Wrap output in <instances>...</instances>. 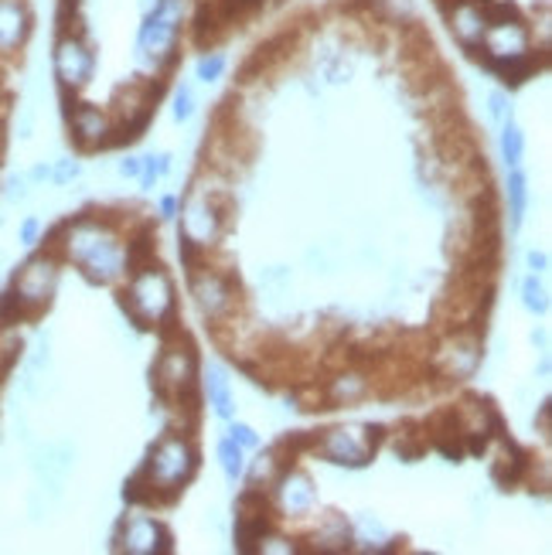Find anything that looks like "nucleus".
I'll list each match as a JSON object with an SVG mask.
<instances>
[{"instance_id":"obj_20","label":"nucleus","mask_w":552,"mask_h":555,"mask_svg":"<svg viewBox=\"0 0 552 555\" xmlns=\"http://www.w3.org/2000/svg\"><path fill=\"white\" fill-rule=\"evenodd\" d=\"M351 528H348V521L342 518V515H331L318 532H314V548L318 552H345V548H351Z\"/></svg>"},{"instance_id":"obj_30","label":"nucleus","mask_w":552,"mask_h":555,"mask_svg":"<svg viewBox=\"0 0 552 555\" xmlns=\"http://www.w3.org/2000/svg\"><path fill=\"white\" fill-rule=\"evenodd\" d=\"M175 119L178 124H188L191 116H195V92H191V86H178L175 89V106H171Z\"/></svg>"},{"instance_id":"obj_25","label":"nucleus","mask_w":552,"mask_h":555,"mask_svg":"<svg viewBox=\"0 0 552 555\" xmlns=\"http://www.w3.org/2000/svg\"><path fill=\"white\" fill-rule=\"evenodd\" d=\"M226 68H229V59L222 52H215V48H205V52L198 55L195 62V79L198 82H219L226 76Z\"/></svg>"},{"instance_id":"obj_29","label":"nucleus","mask_w":552,"mask_h":555,"mask_svg":"<svg viewBox=\"0 0 552 555\" xmlns=\"http://www.w3.org/2000/svg\"><path fill=\"white\" fill-rule=\"evenodd\" d=\"M167 167H171V157L167 154H151V157H143L140 160V181H143V188H151L161 175H167Z\"/></svg>"},{"instance_id":"obj_32","label":"nucleus","mask_w":552,"mask_h":555,"mask_svg":"<svg viewBox=\"0 0 552 555\" xmlns=\"http://www.w3.org/2000/svg\"><path fill=\"white\" fill-rule=\"evenodd\" d=\"M79 178V160H55L52 167V184H68V181H76Z\"/></svg>"},{"instance_id":"obj_36","label":"nucleus","mask_w":552,"mask_h":555,"mask_svg":"<svg viewBox=\"0 0 552 555\" xmlns=\"http://www.w3.org/2000/svg\"><path fill=\"white\" fill-rule=\"evenodd\" d=\"M529 267H532V273H545L549 256L545 253H529Z\"/></svg>"},{"instance_id":"obj_38","label":"nucleus","mask_w":552,"mask_h":555,"mask_svg":"<svg viewBox=\"0 0 552 555\" xmlns=\"http://www.w3.org/2000/svg\"><path fill=\"white\" fill-rule=\"evenodd\" d=\"M539 429L549 433V402H542V409H539Z\"/></svg>"},{"instance_id":"obj_6","label":"nucleus","mask_w":552,"mask_h":555,"mask_svg":"<svg viewBox=\"0 0 552 555\" xmlns=\"http://www.w3.org/2000/svg\"><path fill=\"white\" fill-rule=\"evenodd\" d=\"M52 72H55V82H59L62 95H79L92 82L95 48L82 28H68L65 24L59 31L55 48H52Z\"/></svg>"},{"instance_id":"obj_27","label":"nucleus","mask_w":552,"mask_h":555,"mask_svg":"<svg viewBox=\"0 0 552 555\" xmlns=\"http://www.w3.org/2000/svg\"><path fill=\"white\" fill-rule=\"evenodd\" d=\"M219 461H222V470H226V477H243V470H246V461H243V447H239L232 437H226L222 443H219Z\"/></svg>"},{"instance_id":"obj_22","label":"nucleus","mask_w":552,"mask_h":555,"mask_svg":"<svg viewBox=\"0 0 552 555\" xmlns=\"http://www.w3.org/2000/svg\"><path fill=\"white\" fill-rule=\"evenodd\" d=\"M324 392H328V405L331 402H355L369 392V382L362 375H338Z\"/></svg>"},{"instance_id":"obj_13","label":"nucleus","mask_w":552,"mask_h":555,"mask_svg":"<svg viewBox=\"0 0 552 555\" xmlns=\"http://www.w3.org/2000/svg\"><path fill=\"white\" fill-rule=\"evenodd\" d=\"M447 14V24L458 44L464 52H474L482 48L485 31H488V14H485V0H450V4L440 8Z\"/></svg>"},{"instance_id":"obj_10","label":"nucleus","mask_w":552,"mask_h":555,"mask_svg":"<svg viewBox=\"0 0 552 555\" xmlns=\"http://www.w3.org/2000/svg\"><path fill=\"white\" fill-rule=\"evenodd\" d=\"M229 219V202L226 198H191L181 215V238L195 243L198 249H208L219 243V235Z\"/></svg>"},{"instance_id":"obj_19","label":"nucleus","mask_w":552,"mask_h":555,"mask_svg":"<svg viewBox=\"0 0 552 555\" xmlns=\"http://www.w3.org/2000/svg\"><path fill=\"white\" fill-rule=\"evenodd\" d=\"M205 392H208V405L215 409V416L229 420L232 416V389H229V378L219 365H208L205 372Z\"/></svg>"},{"instance_id":"obj_28","label":"nucleus","mask_w":552,"mask_h":555,"mask_svg":"<svg viewBox=\"0 0 552 555\" xmlns=\"http://www.w3.org/2000/svg\"><path fill=\"white\" fill-rule=\"evenodd\" d=\"M522 304L529 307L532 313H545V310H549L545 286L536 280V273H532V276H525V283H522Z\"/></svg>"},{"instance_id":"obj_3","label":"nucleus","mask_w":552,"mask_h":555,"mask_svg":"<svg viewBox=\"0 0 552 555\" xmlns=\"http://www.w3.org/2000/svg\"><path fill=\"white\" fill-rule=\"evenodd\" d=\"M195 470H198V450L191 447V440L181 437V433H167V437L157 440L147 464L137 474L143 477V485H147V501H171L178 498V491L188 485Z\"/></svg>"},{"instance_id":"obj_23","label":"nucleus","mask_w":552,"mask_h":555,"mask_svg":"<svg viewBox=\"0 0 552 555\" xmlns=\"http://www.w3.org/2000/svg\"><path fill=\"white\" fill-rule=\"evenodd\" d=\"M525 208H529V181H525L522 171H512V178H509V219H512V232L522 225Z\"/></svg>"},{"instance_id":"obj_4","label":"nucleus","mask_w":552,"mask_h":555,"mask_svg":"<svg viewBox=\"0 0 552 555\" xmlns=\"http://www.w3.org/2000/svg\"><path fill=\"white\" fill-rule=\"evenodd\" d=\"M119 307L130 313V321L137 327H175L178 318V300H175V286L157 262L147 270H140L130 276V286L119 294Z\"/></svg>"},{"instance_id":"obj_16","label":"nucleus","mask_w":552,"mask_h":555,"mask_svg":"<svg viewBox=\"0 0 552 555\" xmlns=\"http://www.w3.org/2000/svg\"><path fill=\"white\" fill-rule=\"evenodd\" d=\"M477 361H482V341H477L474 334H453L447 348L437 351L434 365L447 375V378H464L477 369Z\"/></svg>"},{"instance_id":"obj_17","label":"nucleus","mask_w":552,"mask_h":555,"mask_svg":"<svg viewBox=\"0 0 552 555\" xmlns=\"http://www.w3.org/2000/svg\"><path fill=\"white\" fill-rule=\"evenodd\" d=\"M525 474H529V453L518 450L512 440H505V443H501L498 461L491 464V477H495L505 491H512Z\"/></svg>"},{"instance_id":"obj_34","label":"nucleus","mask_w":552,"mask_h":555,"mask_svg":"<svg viewBox=\"0 0 552 555\" xmlns=\"http://www.w3.org/2000/svg\"><path fill=\"white\" fill-rule=\"evenodd\" d=\"M4 195H8V202H24V198H28V178H24V175L8 178Z\"/></svg>"},{"instance_id":"obj_7","label":"nucleus","mask_w":552,"mask_h":555,"mask_svg":"<svg viewBox=\"0 0 552 555\" xmlns=\"http://www.w3.org/2000/svg\"><path fill=\"white\" fill-rule=\"evenodd\" d=\"M386 429L382 426H338V429H328L321 440H314V453H321L328 464H342V467H365Z\"/></svg>"},{"instance_id":"obj_21","label":"nucleus","mask_w":552,"mask_h":555,"mask_svg":"<svg viewBox=\"0 0 552 555\" xmlns=\"http://www.w3.org/2000/svg\"><path fill=\"white\" fill-rule=\"evenodd\" d=\"M154 249H157V235L147 229V232H140L133 243H127V273H140V270H147L154 267Z\"/></svg>"},{"instance_id":"obj_8","label":"nucleus","mask_w":552,"mask_h":555,"mask_svg":"<svg viewBox=\"0 0 552 555\" xmlns=\"http://www.w3.org/2000/svg\"><path fill=\"white\" fill-rule=\"evenodd\" d=\"M55 286H59V259L52 253H41L14 273L11 294L17 297V304L24 307L28 318H38V313L52 304Z\"/></svg>"},{"instance_id":"obj_12","label":"nucleus","mask_w":552,"mask_h":555,"mask_svg":"<svg viewBox=\"0 0 552 555\" xmlns=\"http://www.w3.org/2000/svg\"><path fill=\"white\" fill-rule=\"evenodd\" d=\"M113 548L130 552V555H164V552H171V532H167L161 521L137 515L130 521H119Z\"/></svg>"},{"instance_id":"obj_15","label":"nucleus","mask_w":552,"mask_h":555,"mask_svg":"<svg viewBox=\"0 0 552 555\" xmlns=\"http://www.w3.org/2000/svg\"><path fill=\"white\" fill-rule=\"evenodd\" d=\"M273 491H277V504L283 508V515H307L314 508V480L304 470H294V467L280 470L273 480Z\"/></svg>"},{"instance_id":"obj_1","label":"nucleus","mask_w":552,"mask_h":555,"mask_svg":"<svg viewBox=\"0 0 552 555\" xmlns=\"http://www.w3.org/2000/svg\"><path fill=\"white\" fill-rule=\"evenodd\" d=\"M184 35V0H143V17L137 28L133 55L151 76H164L178 62V44Z\"/></svg>"},{"instance_id":"obj_33","label":"nucleus","mask_w":552,"mask_h":555,"mask_svg":"<svg viewBox=\"0 0 552 555\" xmlns=\"http://www.w3.org/2000/svg\"><path fill=\"white\" fill-rule=\"evenodd\" d=\"M229 437L243 447V450H249V447H256L259 443V437H256V429L253 426H246V423H232V429H229Z\"/></svg>"},{"instance_id":"obj_39","label":"nucleus","mask_w":552,"mask_h":555,"mask_svg":"<svg viewBox=\"0 0 552 555\" xmlns=\"http://www.w3.org/2000/svg\"><path fill=\"white\" fill-rule=\"evenodd\" d=\"M161 211H164V215H175V211H178V202H175V198H164V202H161Z\"/></svg>"},{"instance_id":"obj_18","label":"nucleus","mask_w":552,"mask_h":555,"mask_svg":"<svg viewBox=\"0 0 552 555\" xmlns=\"http://www.w3.org/2000/svg\"><path fill=\"white\" fill-rule=\"evenodd\" d=\"M68 467H72V450L68 447H44V450H38L35 470L41 477V488L59 491V485L65 480Z\"/></svg>"},{"instance_id":"obj_26","label":"nucleus","mask_w":552,"mask_h":555,"mask_svg":"<svg viewBox=\"0 0 552 555\" xmlns=\"http://www.w3.org/2000/svg\"><path fill=\"white\" fill-rule=\"evenodd\" d=\"M501 154H505L509 167H518V160L525 154V137H522V130L512 124V119L501 124Z\"/></svg>"},{"instance_id":"obj_14","label":"nucleus","mask_w":552,"mask_h":555,"mask_svg":"<svg viewBox=\"0 0 552 555\" xmlns=\"http://www.w3.org/2000/svg\"><path fill=\"white\" fill-rule=\"evenodd\" d=\"M35 31V14L28 0H0V59L21 55Z\"/></svg>"},{"instance_id":"obj_5","label":"nucleus","mask_w":552,"mask_h":555,"mask_svg":"<svg viewBox=\"0 0 552 555\" xmlns=\"http://www.w3.org/2000/svg\"><path fill=\"white\" fill-rule=\"evenodd\" d=\"M195 378H198V354L184 341L181 348V334L178 341L167 337L164 351L157 358V365L151 369V385L164 405H175L188 396H195Z\"/></svg>"},{"instance_id":"obj_11","label":"nucleus","mask_w":552,"mask_h":555,"mask_svg":"<svg viewBox=\"0 0 552 555\" xmlns=\"http://www.w3.org/2000/svg\"><path fill=\"white\" fill-rule=\"evenodd\" d=\"M188 280H191V289H195V300L202 307V313L208 321H222L232 313L235 307V280L219 273V270H202L198 262L195 267H188Z\"/></svg>"},{"instance_id":"obj_9","label":"nucleus","mask_w":552,"mask_h":555,"mask_svg":"<svg viewBox=\"0 0 552 555\" xmlns=\"http://www.w3.org/2000/svg\"><path fill=\"white\" fill-rule=\"evenodd\" d=\"M65 100V119L72 140H76L79 151H100L113 143V116L100 109L95 103H79L76 95H62Z\"/></svg>"},{"instance_id":"obj_37","label":"nucleus","mask_w":552,"mask_h":555,"mask_svg":"<svg viewBox=\"0 0 552 555\" xmlns=\"http://www.w3.org/2000/svg\"><path fill=\"white\" fill-rule=\"evenodd\" d=\"M119 175H127V178H140V160L127 157L124 164H119Z\"/></svg>"},{"instance_id":"obj_2","label":"nucleus","mask_w":552,"mask_h":555,"mask_svg":"<svg viewBox=\"0 0 552 555\" xmlns=\"http://www.w3.org/2000/svg\"><path fill=\"white\" fill-rule=\"evenodd\" d=\"M65 256L82 270L89 283H113L124 273L116 235L103 219H76L65 229Z\"/></svg>"},{"instance_id":"obj_24","label":"nucleus","mask_w":552,"mask_h":555,"mask_svg":"<svg viewBox=\"0 0 552 555\" xmlns=\"http://www.w3.org/2000/svg\"><path fill=\"white\" fill-rule=\"evenodd\" d=\"M21 358V334L11 324H0V382L11 375V369Z\"/></svg>"},{"instance_id":"obj_35","label":"nucleus","mask_w":552,"mask_h":555,"mask_svg":"<svg viewBox=\"0 0 552 555\" xmlns=\"http://www.w3.org/2000/svg\"><path fill=\"white\" fill-rule=\"evenodd\" d=\"M38 235H41V222L38 219H24V225H21V243L24 246H35Z\"/></svg>"},{"instance_id":"obj_31","label":"nucleus","mask_w":552,"mask_h":555,"mask_svg":"<svg viewBox=\"0 0 552 555\" xmlns=\"http://www.w3.org/2000/svg\"><path fill=\"white\" fill-rule=\"evenodd\" d=\"M488 116L495 119V124H505V119H512L509 95H505V92H491V95H488Z\"/></svg>"}]
</instances>
